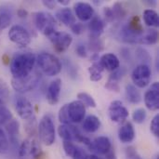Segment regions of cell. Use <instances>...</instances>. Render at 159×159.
Returning a JSON list of instances; mask_svg holds the SVG:
<instances>
[{
    "instance_id": "32",
    "label": "cell",
    "mask_w": 159,
    "mask_h": 159,
    "mask_svg": "<svg viewBox=\"0 0 159 159\" xmlns=\"http://www.w3.org/2000/svg\"><path fill=\"white\" fill-rule=\"evenodd\" d=\"M89 48L95 54L103 49V42L100 38H90L89 43Z\"/></svg>"
},
{
    "instance_id": "27",
    "label": "cell",
    "mask_w": 159,
    "mask_h": 159,
    "mask_svg": "<svg viewBox=\"0 0 159 159\" xmlns=\"http://www.w3.org/2000/svg\"><path fill=\"white\" fill-rule=\"evenodd\" d=\"M103 68L101 65L100 61H94L91 66L89 67V78L93 82H98L102 78V72Z\"/></svg>"
},
{
    "instance_id": "26",
    "label": "cell",
    "mask_w": 159,
    "mask_h": 159,
    "mask_svg": "<svg viewBox=\"0 0 159 159\" xmlns=\"http://www.w3.org/2000/svg\"><path fill=\"white\" fill-rule=\"evenodd\" d=\"M143 20L147 26L157 27L159 24V17L157 12L154 9L148 8L143 11Z\"/></svg>"
},
{
    "instance_id": "25",
    "label": "cell",
    "mask_w": 159,
    "mask_h": 159,
    "mask_svg": "<svg viewBox=\"0 0 159 159\" xmlns=\"http://www.w3.org/2000/svg\"><path fill=\"white\" fill-rule=\"evenodd\" d=\"M126 98L130 103L133 104H138L142 100L139 89L132 84H128L126 86Z\"/></svg>"
},
{
    "instance_id": "3",
    "label": "cell",
    "mask_w": 159,
    "mask_h": 159,
    "mask_svg": "<svg viewBox=\"0 0 159 159\" xmlns=\"http://www.w3.org/2000/svg\"><path fill=\"white\" fill-rule=\"evenodd\" d=\"M34 22L36 29L47 37L57 31V21L48 12L38 11L34 13Z\"/></svg>"
},
{
    "instance_id": "45",
    "label": "cell",
    "mask_w": 159,
    "mask_h": 159,
    "mask_svg": "<svg viewBox=\"0 0 159 159\" xmlns=\"http://www.w3.org/2000/svg\"><path fill=\"white\" fill-rule=\"evenodd\" d=\"M88 154L86 153V151L80 147H77L74 156L72 157V159H87L88 157Z\"/></svg>"
},
{
    "instance_id": "51",
    "label": "cell",
    "mask_w": 159,
    "mask_h": 159,
    "mask_svg": "<svg viewBox=\"0 0 159 159\" xmlns=\"http://www.w3.org/2000/svg\"><path fill=\"white\" fill-rule=\"evenodd\" d=\"M17 15L20 18H26L27 15H28V11L26 9H24V8H19L17 10Z\"/></svg>"
},
{
    "instance_id": "39",
    "label": "cell",
    "mask_w": 159,
    "mask_h": 159,
    "mask_svg": "<svg viewBox=\"0 0 159 159\" xmlns=\"http://www.w3.org/2000/svg\"><path fill=\"white\" fill-rule=\"evenodd\" d=\"M63 150L66 154L67 157H72L77 148V146L75 144H74L72 142H63Z\"/></svg>"
},
{
    "instance_id": "52",
    "label": "cell",
    "mask_w": 159,
    "mask_h": 159,
    "mask_svg": "<svg viewBox=\"0 0 159 159\" xmlns=\"http://www.w3.org/2000/svg\"><path fill=\"white\" fill-rule=\"evenodd\" d=\"M57 2L61 5H63V6H67L70 4V1L69 0H57Z\"/></svg>"
},
{
    "instance_id": "9",
    "label": "cell",
    "mask_w": 159,
    "mask_h": 159,
    "mask_svg": "<svg viewBox=\"0 0 159 159\" xmlns=\"http://www.w3.org/2000/svg\"><path fill=\"white\" fill-rule=\"evenodd\" d=\"M151 68L146 64L138 65L131 74V79L134 83V86L140 89L147 87L151 80Z\"/></svg>"
},
{
    "instance_id": "18",
    "label": "cell",
    "mask_w": 159,
    "mask_h": 159,
    "mask_svg": "<svg viewBox=\"0 0 159 159\" xmlns=\"http://www.w3.org/2000/svg\"><path fill=\"white\" fill-rule=\"evenodd\" d=\"M104 21L99 16H93L88 25L90 38H100L104 31Z\"/></svg>"
},
{
    "instance_id": "14",
    "label": "cell",
    "mask_w": 159,
    "mask_h": 159,
    "mask_svg": "<svg viewBox=\"0 0 159 159\" xmlns=\"http://www.w3.org/2000/svg\"><path fill=\"white\" fill-rule=\"evenodd\" d=\"M144 103L151 111H157L159 108V83L156 82L151 85L144 94Z\"/></svg>"
},
{
    "instance_id": "40",
    "label": "cell",
    "mask_w": 159,
    "mask_h": 159,
    "mask_svg": "<svg viewBox=\"0 0 159 159\" xmlns=\"http://www.w3.org/2000/svg\"><path fill=\"white\" fill-rule=\"evenodd\" d=\"M150 129H151V132L156 136V137H158L159 136V115H157L152 122H151V125H150Z\"/></svg>"
},
{
    "instance_id": "42",
    "label": "cell",
    "mask_w": 159,
    "mask_h": 159,
    "mask_svg": "<svg viewBox=\"0 0 159 159\" xmlns=\"http://www.w3.org/2000/svg\"><path fill=\"white\" fill-rule=\"evenodd\" d=\"M126 156H127V159H143L141 157V156L137 153L136 149L132 146L127 148Z\"/></svg>"
},
{
    "instance_id": "44",
    "label": "cell",
    "mask_w": 159,
    "mask_h": 159,
    "mask_svg": "<svg viewBox=\"0 0 159 159\" xmlns=\"http://www.w3.org/2000/svg\"><path fill=\"white\" fill-rule=\"evenodd\" d=\"M35 130V117H33L32 119L28 120V124L26 125V131L30 136L34 135Z\"/></svg>"
},
{
    "instance_id": "23",
    "label": "cell",
    "mask_w": 159,
    "mask_h": 159,
    "mask_svg": "<svg viewBox=\"0 0 159 159\" xmlns=\"http://www.w3.org/2000/svg\"><path fill=\"white\" fill-rule=\"evenodd\" d=\"M128 30L134 35L136 36H140L143 34L144 32V29H143V26L141 22V20H140V17L139 16H133L129 23L126 24Z\"/></svg>"
},
{
    "instance_id": "53",
    "label": "cell",
    "mask_w": 159,
    "mask_h": 159,
    "mask_svg": "<svg viewBox=\"0 0 159 159\" xmlns=\"http://www.w3.org/2000/svg\"><path fill=\"white\" fill-rule=\"evenodd\" d=\"M87 159H102V158H101V157H98L96 155H90V156H88Z\"/></svg>"
},
{
    "instance_id": "33",
    "label": "cell",
    "mask_w": 159,
    "mask_h": 159,
    "mask_svg": "<svg viewBox=\"0 0 159 159\" xmlns=\"http://www.w3.org/2000/svg\"><path fill=\"white\" fill-rule=\"evenodd\" d=\"M147 117V114H146V111L143 108H138L136 109L134 112H133V115H132V118L134 120L135 123L137 124H142L145 121Z\"/></svg>"
},
{
    "instance_id": "20",
    "label": "cell",
    "mask_w": 159,
    "mask_h": 159,
    "mask_svg": "<svg viewBox=\"0 0 159 159\" xmlns=\"http://www.w3.org/2000/svg\"><path fill=\"white\" fill-rule=\"evenodd\" d=\"M100 63L103 69H106L107 71L111 72L117 70L120 65L119 59L113 53H106L102 55L100 60Z\"/></svg>"
},
{
    "instance_id": "50",
    "label": "cell",
    "mask_w": 159,
    "mask_h": 159,
    "mask_svg": "<svg viewBox=\"0 0 159 159\" xmlns=\"http://www.w3.org/2000/svg\"><path fill=\"white\" fill-rule=\"evenodd\" d=\"M105 156V159H117L116 157V152H115V149L112 147L111 149H110V151L106 154V155H104Z\"/></svg>"
},
{
    "instance_id": "30",
    "label": "cell",
    "mask_w": 159,
    "mask_h": 159,
    "mask_svg": "<svg viewBox=\"0 0 159 159\" xmlns=\"http://www.w3.org/2000/svg\"><path fill=\"white\" fill-rule=\"evenodd\" d=\"M13 118V116L5 103L0 102V126L7 124Z\"/></svg>"
},
{
    "instance_id": "21",
    "label": "cell",
    "mask_w": 159,
    "mask_h": 159,
    "mask_svg": "<svg viewBox=\"0 0 159 159\" xmlns=\"http://www.w3.org/2000/svg\"><path fill=\"white\" fill-rule=\"evenodd\" d=\"M56 18L64 25L66 26H72L75 23V16L74 15L71 8L64 7L61 8L56 12Z\"/></svg>"
},
{
    "instance_id": "38",
    "label": "cell",
    "mask_w": 159,
    "mask_h": 159,
    "mask_svg": "<svg viewBox=\"0 0 159 159\" xmlns=\"http://www.w3.org/2000/svg\"><path fill=\"white\" fill-rule=\"evenodd\" d=\"M59 120L63 125H69V124H71V122L69 120L68 113H67V104H64L60 109V112H59Z\"/></svg>"
},
{
    "instance_id": "7",
    "label": "cell",
    "mask_w": 159,
    "mask_h": 159,
    "mask_svg": "<svg viewBox=\"0 0 159 159\" xmlns=\"http://www.w3.org/2000/svg\"><path fill=\"white\" fill-rule=\"evenodd\" d=\"M19 157L21 159H39L42 157L40 144L33 137L24 140L20 146Z\"/></svg>"
},
{
    "instance_id": "8",
    "label": "cell",
    "mask_w": 159,
    "mask_h": 159,
    "mask_svg": "<svg viewBox=\"0 0 159 159\" xmlns=\"http://www.w3.org/2000/svg\"><path fill=\"white\" fill-rule=\"evenodd\" d=\"M48 38L51 42L55 51H57L58 53H62L66 51L73 42L72 35L66 32L56 31L50 35H48Z\"/></svg>"
},
{
    "instance_id": "10",
    "label": "cell",
    "mask_w": 159,
    "mask_h": 159,
    "mask_svg": "<svg viewBox=\"0 0 159 159\" xmlns=\"http://www.w3.org/2000/svg\"><path fill=\"white\" fill-rule=\"evenodd\" d=\"M7 35L11 42L20 47H27L32 40L29 32L23 26L19 24L11 26L7 33Z\"/></svg>"
},
{
    "instance_id": "5",
    "label": "cell",
    "mask_w": 159,
    "mask_h": 159,
    "mask_svg": "<svg viewBox=\"0 0 159 159\" xmlns=\"http://www.w3.org/2000/svg\"><path fill=\"white\" fill-rule=\"evenodd\" d=\"M40 81V74L38 72H32L30 75L20 77L11 79V87L14 90L20 93L29 92L36 88Z\"/></svg>"
},
{
    "instance_id": "15",
    "label": "cell",
    "mask_w": 159,
    "mask_h": 159,
    "mask_svg": "<svg viewBox=\"0 0 159 159\" xmlns=\"http://www.w3.org/2000/svg\"><path fill=\"white\" fill-rule=\"evenodd\" d=\"M74 9L75 12V16L82 21L90 20L94 16V8L93 7L86 2H77L74 5Z\"/></svg>"
},
{
    "instance_id": "19",
    "label": "cell",
    "mask_w": 159,
    "mask_h": 159,
    "mask_svg": "<svg viewBox=\"0 0 159 159\" xmlns=\"http://www.w3.org/2000/svg\"><path fill=\"white\" fill-rule=\"evenodd\" d=\"M118 138L123 143H129L133 142L135 138V129L133 125L129 122H124V124L118 129Z\"/></svg>"
},
{
    "instance_id": "4",
    "label": "cell",
    "mask_w": 159,
    "mask_h": 159,
    "mask_svg": "<svg viewBox=\"0 0 159 159\" xmlns=\"http://www.w3.org/2000/svg\"><path fill=\"white\" fill-rule=\"evenodd\" d=\"M37 130H38L39 138L45 145L50 146L54 143L55 136H56L55 127H54V122L50 117V116L46 115L41 118L39 125L37 126Z\"/></svg>"
},
{
    "instance_id": "17",
    "label": "cell",
    "mask_w": 159,
    "mask_h": 159,
    "mask_svg": "<svg viewBox=\"0 0 159 159\" xmlns=\"http://www.w3.org/2000/svg\"><path fill=\"white\" fill-rule=\"evenodd\" d=\"M61 90V80L60 78H56L50 82L47 90V101L50 105H55L58 103Z\"/></svg>"
},
{
    "instance_id": "29",
    "label": "cell",
    "mask_w": 159,
    "mask_h": 159,
    "mask_svg": "<svg viewBox=\"0 0 159 159\" xmlns=\"http://www.w3.org/2000/svg\"><path fill=\"white\" fill-rule=\"evenodd\" d=\"M4 126L6 128L7 132L8 133V135L10 137V139L12 141H16L17 136L19 135V131H20V124H19V122L12 118L10 121H8Z\"/></svg>"
},
{
    "instance_id": "12",
    "label": "cell",
    "mask_w": 159,
    "mask_h": 159,
    "mask_svg": "<svg viewBox=\"0 0 159 159\" xmlns=\"http://www.w3.org/2000/svg\"><path fill=\"white\" fill-rule=\"evenodd\" d=\"M15 110H16L17 114L19 115V116L23 120L28 121V120L32 119L33 117H34V108H33L31 102L22 96L16 97V99H15Z\"/></svg>"
},
{
    "instance_id": "1",
    "label": "cell",
    "mask_w": 159,
    "mask_h": 159,
    "mask_svg": "<svg viewBox=\"0 0 159 159\" xmlns=\"http://www.w3.org/2000/svg\"><path fill=\"white\" fill-rule=\"evenodd\" d=\"M36 57L32 52H19L10 61V72L14 78H20L30 75L35 64Z\"/></svg>"
},
{
    "instance_id": "2",
    "label": "cell",
    "mask_w": 159,
    "mask_h": 159,
    "mask_svg": "<svg viewBox=\"0 0 159 159\" xmlns=\"http://www.w3.org/2000/svg\"><path fill=\"white\" fill-rule=\"evenodd\" d=\"M39 70L48 76H54L61 71L60 60L51 53L42 52L38 54L35 61Z\"/></svg>"
},
{
    "instance_id": "24",
    "label": "cell",
    "mask_w": 159,
    "mask_h": 159,
    "mask_svg": "<svg viewBox=\"0 0 159 159\" xmlns=\"http://www.w3.org/2000/svg\"><path fill=\"white\" fill-rule=\"evenodd\" d=\"M158 39V32L155 28H151L143 32L141 36L140 43L143 45H155Z\"/></svg>"
},
{
    "instance_id": "16",
    "label": "cell",
    "mask_w": 159,
    "mask_h": 159,
    "mask_svg": "<svg viewBox=\"0 0 159 159\" xmlns=\"http://www.w3.org/2000/svg\"><path fill=\"white\" fill-rule=\"evenodd\" d=\"M112 147L113 146H112L111 141L106 136H100V137L96 138L93 142L90 143V144L89 146V148L91 151H93L99 155H103V156L106 155Z\"/></svg>"
},
{
    "instance_id": "13",
    "label": "cell",
    "mask_w": 159,
    "mask_h": 159,
    "mask_svg": "<svg viewBox=\"0 0 159 159\" xmlns=\"http://www.w3.org/2000/svg\"><path fill=\"white\" fill-rule=\"evenodd\" d=\"M67 113L71 123H80L86 115V106L80 101H73L67 104Z\"/></svg>"
},
{
    "instance_id": "43",
    "label": "cell",
    "mask_w": 159,
    "mask_h": 159,
    "mask_svg": "<svg viewBox=\"0 0 159 159\" xmlns=\"http://www.w3.org/2000/svg\"><path fill=\"white\" fill-rule=\"evenodd\" d=\"M105 89H107L110 91H115V92H119L120 90V86L118 82H115V81H111L108 80L107 83L105 84Z\"/></svg>"
},
{
    "instance_id": "36",
    "label": "cell",
    "mask_w": 159,
    "mask_h": 159,
    "mask_svg": "<svg viewBox=\"0 0 159 159\" xmlns=\"http://www.w3.org/2000/svg\"><path fill=\"white\" fill-rule=\"evenodd\" d=\"M136 55H137V58L139 61H143L142 64H146L148 65V63L151 61V57L148 53L147 50H145L144 48H139L136 51Z\"/></svg>"
},
{
    "instance_id": "22",
    "label": "cell",
    "mask_w": 159,
    "mask_h": 159,
    "mask_svg": "<svg viewBox=\"0 0 159 159\" xmlns=\"http://www.w3.org/2000/svg\"><path fill=\"white\" fill-rule=\"evenodd\" d=\"M100 127H101L100 119L96 116H93V115L87 116L84 119V122L82 124L83 129L88 133H93L97 131L100 129Z\"/></svg>"
},
{
    "instance_id": "6",
    "label": "cell",
    "mask_w": 159,
    "mask_h": 159,
    "mask_svg": "<svg viewBox=\"0 0 159 159\" xmlns=\"http://www.w3.org/2000/svg\"><path fill=\"white\" fill-rule=\"evenodd\" d=\"M59 136L63 140V142H78L85 143L88 147L89 146L91 141L82 135L77 128L69 124V125H61L58 128Z\"/></svg>"
},
{
    "instance_id": "34",
    "label": "cell",
    "mask_w": 159,
    "mask_h": 159,
    "mask_svg": "<svg viewBox=\"0 0 159 159\" xmlns=\"http://www.w3.org/2000/svg\"><path fill=\"white\" fill-rule=\"evenodd\" d=\"M8 145H9V142L7 140V137L5 131L3 130V129L0 126V155L5 154V153L7 152Z\"/></svg>"
},
{
    "instance_id": "37",
    "label": "cell",
    "mask_w": 159,
    "mask_h": 159,
    "mask_svg": "<svg viewBox=\"0 0 159 159\" xmlns=\"http://www.w3.org/2000/svg\"><path fill=\"white\" fill-rule=\"evenodd\" d=\"M113 12H114V15H115V19H118V20H121L123 18L126 17L127 15V11L126 9L123 7V6L120 4V3H116L113 7Z\"/></svg>"
},
{
    "instance_id": "46",
    "label": "cell",
    "mask_w": 159,
    "mask_h": 159,
    "mask_svg": "<svg viewBox=\"0 0 159 159\" xmlns=\"http://www.w3.org/2000/svg\"><path fill=\"white\" fill-rule=\"evenodd\" d=\"M84 29H85V27H84L83 23H81V22H75V24H73L71 26L72 32L75 34H81L84 32Z\"/></svg>"
},
{
    "instance_id": "11",
    "label": "cell",
    "mask_w": 159,
    "mask_h": 159,
    "mask_svg": "<svg viewBox=\"0 0 159 159\" xmlns=\"http://www.w3.org/2000/svg\"><path fill=\"white\" fill-rule=\"evenodd\" d=\"M110 119L115 123H124L129 117V110L124 106L121 101H114L108 108Z\"/></svg>"
},
{
    "instance_id": "28",
    "label": "cell",
    "mask_w": 159,
    "mask_h": 159,
    "mask_svg": "<svg viewBox=\"0 0 159 159\" xmlns=\"http://www.w3.org/2000/svg\"><path fill=\"white\" fill-rule=\"evenodd\" d=\"M12 20V14L7 7H0V30L7 28Z\"/></svg>"
},
{
    "instance_id": "41",
    "label": "cell",
    "mask_w": 159,
    "mask_h": 159,
    "mask_svg": "<svg viewBox=\"0 0 159 159\" xmlns=\"http://www.w3.org/2000/svg\"><path fill=\"white\" fill-rule=\"evenodd\" d=\"M124 74H125V71H124L123 69H119V68H118L117 70L114 71V72L110 75L108 80H111V81H115V82H118V83H119V81H120V79L123 77Z\"/></svg>"
},
{
    "instance_id": "48",
    "label": "cell",
    "mask_w": 159,
    "mask_h": 159,
    "mask_svg": "<svg viewBox=\"0 0 159 159\" xmlns=\"http://www.w3.org/2000/svg\"><path fill=\"white\" fill-rule=\"evenodd\" d=\"M103 13H104V17L108 21H113L115 20V15L113 12V9L109 7H104L103 8Z\"/></svg>"
},
{
    "instance_id": "35",
    "label": "cell",
    "mask_w": 159,
    "mask_h": 159,
    "mask_svg": "<svg viewBox=\"0 0 159 159\" xmlns=\"http://www.w3.org/2000/svg\"><path fill=\"white\" fill-rule=\"evenodd\" d=\"M9 97V89L7 85V83L0 79V102L6 103Z\"/></svg>"
},
{
    "instance_id": "47",
    "label": "cell",
    "mask_w": 159,
    "mask_h": 159,
    "mask_svg": "<svg viewBox=\"0 0 159 159\" xmlns=\"http://www.w3.org/2000/svg\"><path fill=\"white\" fill-rule=\"evenodd\" d=\"M75 52L76 54L81 57V58H85L87 57L88 55V52H87V48L86 46H84L83 44H78L75 48Z\"/></svg>"
},
{
    "instance_id": "31",
    "label": "cell",
    "mask_w": 159,
    "mask_h": 159,
    "mask_svg": "<svg viewBox=\"0 0 159 159\" xmlns=\"http://www.w3.org/2000/svg\"><path fill=\"white\" fill-rule=\"evenodd\" d=\"M77 98H78V101H80L85 106L91 107V108H95L97 106L96 102L93 99V97L87 92H79L77 94Z\"/></svg>"
},
{
    "instance_id": "49",
    "label": "cell",
    "mask_w": 159,
    "mask_h": 159,
    "mask_svg": "<svg viewBox=\"0 0 159 159\" xmlns=\"http://www.w3.org/2000/svg\"><path fill=\"white\" fill-rule=\"evenodd\" d=\"M43 5L46 7H48V8H49V9H52V8H54V7H55V5H56V2L55 1H52V0H44L43 2Z\"/></svg>"
}]
</instances>
